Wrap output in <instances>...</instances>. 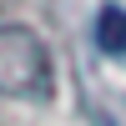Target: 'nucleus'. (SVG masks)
Returning <instances> with one entry per match:
<instances>
[{
  "instance_id": "obj_1",
  "label": "nucleus",
  "mask_w": 126,
  "mask_h": 126,
  "mask_svg": "<svg viewBox=\"0 0 126 126\" xmlns=\"http://www.w3.org/2000/svg\"><path fill=\"white\" fill-rule=\"evenodd\" d=\"M56 66H50L46 40L30 25L0 20V96L5 101H46Z\"/></svg>"
},
{
  "instance_id": "obj_2",
  "label": "nucleus",
  "mask_w": 126,
  "mask_h": 126,
  "mask_svg": "<svg viewBox=\"0 0 126 126\" xmlns=\"http://www.w3.org/2000/svg\"><path fill=\"white\" fill-rule=\"evenodd\" d=\"M96 35H101V50H106V56H126V10L121 5H106V10H101Z\"/></svg>"
}]
</instances>
